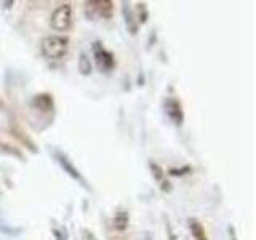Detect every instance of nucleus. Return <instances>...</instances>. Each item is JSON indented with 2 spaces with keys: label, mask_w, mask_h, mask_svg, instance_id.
Masks as SVG:
<instances>
[{
  "label": "nucleus",
  "mask_w": 256,
  "mask_h": 240,
  "mask_svg": "<svg viewBox=\"0 0 256 240\" xmlns=\"http://www.w3.org/2000/svg\"><path fill=\"white\" fill-rule=\"evenodd\" d=\"M69 38L62 36H48L40 42V52L46 60H61L66 56Z\"/></svg>",
  "instance_id": "1"
},
{
  "label": "nucleus",
  "mask_w": 256,
  "mask_h": 240,
  "mask_svg": "<svg viewBox=\"0 0 256 240\" xmlns=\"http://www.w3.org/2000/svg\"><path fill=\"white\" fill-rule=\"evenodd\" d=\"M92 52H93V58H94V64L98 68L100 72H104V74H109V72L116 68V58L108 48H104V45L96 40V42L92 45Z\"/></svg>",
  "instance_id": "2"
},
{
  "label": "nucleus",
  "mask_w": 256,
  "mask_h": 240,
  "mask_svg": "<svg viewBox=\"0 0 256 240\" xmlns=\"http://www.w3.org/2000/svg\"><path fill=\"white\" fill-rule=\"evenodd\" d=\"M114 12V4L110 0H90L85 2V14L88 20H109Z\"/></svg>",
  "instance_id": "3"
},
{
  "label": "nucleus",
  "mask_w": 256,
  "mask_h": 240,
  "mask_svg": "<svg viewBox=\"0 0 256 240\" xmlns=\"http://www.w3.org/2000/svg\"><path fill=\"white\" fill-rule=\"evenodd\" d=\"M50 24L54 30L58 32H66L72 26V6L69 4L60 5L56 10L52 13Z\"/></svg>",
  "instance_id": "4"
},
{
  "label": "nucleus",
  "mask_w": 256,
  "mask_h": 240,
  "mask_svg": "<svg viewBox=\"0 0 256 240\" xmlns=\"http://www.w3.org/2000/svg\"><path fill=\"white\" fill-rule=\"evenodd\" d=\"M53 156H54V158H56V162L60 164V166L64 170V173H68L70 178H74L76 181H78L82 186L85 188V189H90L88 188V184H86V181H85V178L82 174H80V172L77 170V168L74 166V164L70 162L69 160V157L66 156V154H62L61 150H58V149H54L53 150Z\"/></svg>",
  "instance_id": "5"
},
{
  "label": "nucleus",
  "mask_w": 256,
  "mask_h": 240,
  "mask_svg": "<svg viewBox=\"0 0 256 240\" xmlns=\"http://www.w3.org/2000/svg\"><path fill=\"white\" fill-rule=\"evenodd\" d=\"M164 110H165L166 117L170 118L174 125H181L182 124V120H184L182 106L176 98H166L164 101Z\"/></svg>",
  "instance_id": "6"
},
{
  "label": "nucleus",
  "mask_w": 256,
  "mask_h": 240,
  "mask_svg": "<svg viewBox=\"0 0 256 240\" xmlns=\"http://www.w3.org/2000/svg\"><path fill=\"white\" fill-rule=\"evenodd\" d=\"M30 106L34 108V109H38V110L50 112V110H53V108H54L53 96H52V94H48V93L36 94L34 98H32V101H30Z\"/></svg>",
  "instance_id": "7"
},
{
  "label": "nucleus",
  "mask_w": 256,
  "mask_h": 240,
  "mask_svg": "<svg viewBox=\"0 0 256 240\" xmlns=\"http://www.w3.org/2000/svg\"><path fill=\"white\" fill-rule=\"evenodd\" d=\"M122 13H124V18H125V24H126L128 32L134 36L136 32H138V22H136V20H134L133 12L130 10V4H128V2L122 4Z\"/></svg>",
  "instance_id": "8"
},
{
  "label": "nucleus",
  "mask_w": 256,
  "mask_h": 240,
  "mask_svg": "<svg viewBox=\"0 0 256 240\" xmlns=\"http://www.w3.org/2000/svg\"><path fill=\"white\" fill-rule=\"evenodd\" d=\"M128 222H130V214H128V212L118 210V212H116L114 218H112V228L122 232L128 228Z\"/></svg>",
  "instance_id": "9"
},
{
  "label": "nucleus",
  "mask_w": 256,
  "mask_h": 240,
  "mask_svg": "<svg viewBox=\"0 0 256 240\" xmlns=\"http://www.w3.org/2000/svg\"><path fill=\"white\" fill-rule=\"evenodd\" d=\"M188 224H189V230H190L192 237H194V240H208L206 232H205V229L202 226V222H200L198 220L189 218Z\"/></svg>",
  "instance_id": "10"
},
{
  "label": "nucleus",
  "mask_w": 256,
  "mask_h": 240,
  "mask_svg": "<svg viewBox=\"0 0 256 240\" xmlns=\"http://www.w3.org/2000/svg\"><path fill=\"white\" fill-rule=\"evenodd\" d=\"M12 116L10 112L5 109V106L0 102V130H12Z\"/></svg>",
  "instance_id": "11"
},
{
  "label": "nucleus",
  "mask_w": 256,
  "mask_h": 240,
  "mask_svg": "<svg viewBox=\"0 0 256 240\" xmlns=\"http://www.w3.org/2000/svg\"><path fill=\"white\" fill-rule=\"evenodd\" d=\"M78 70H80V74H82V76H90L92 74V62H90V58H88L86 53H80Z\"/></svg>",
  "instance_id": "12"
},
{
  "label": "nucleus",
  "mask_w": 256,
  "mask_h": 240,
  "mask_svg": "<svg viewBox=\"0 0 256 240\" xmlns=\"http://www.w3.org/2000/svg\"><path fill=\"white\" fill-rule=\"evenodd\" d=\"M136 6H138V20H136V22H138V26H140V24H144V22L148 21L149 13H148V6H146V4H138Z\"/></svg>",
  "instance_id": "13"
},
{
  "label": "nucleus",
  "mask_w": 256,
  "mask_h": 240,
  "mask_svg": "<svg viewBox=\"0 0 256 240\" xmlns=\"http://www.w3.org/2000/svg\"><path fill=\"white\" fill-rule=\"evenodd\" d=\"M188 172H190V166H184V168H181V170H176V168H173V170H170V174H173V176H182V174H186Z\"/></svg>",
  "instance_id": "14"
},
{
  "label": "nucleus",
  "mask_w": 256,
  "mask_h": 240,
  "mask_svg": "<svg viewBox=\"0 0 256 240\" xmlns=\"http://www.w3.org/2000/svg\"><path fill=\"white\" fill-rule=\"evenodd\" d=\"M54 236H56V240H68L66 238V232H64L62 229H54Z\"/></svg>",
  "instance_id": "15"
}]
</instances>
